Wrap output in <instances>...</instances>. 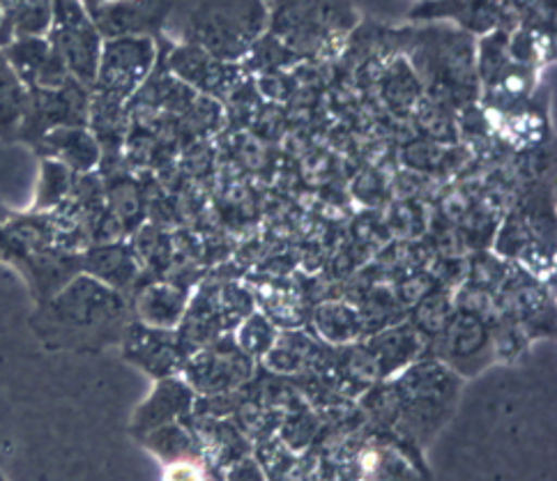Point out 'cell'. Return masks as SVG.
<instances>
[{
    "label": "cell",
    "mask_w": 557,
    "mask_h": 481,
    "mask_svg": "<svg viewBox=\"0 0 557 481\" xmlns=\"http://www.w3.org/2000/svg\"><path fill=\"white\" fill-rule=\"evenodd\" d=\"M129 320L127 295L78 272L39 303L30 328L47 350L99 353L121 344Z\"/></svg>",
    "instance_id": "cell-1"
},
{
    "label": "cell",
    "mask_w": 557,
    "mask_h": 481,
    "mask_svg": "<svg viewBox=\"0 0 557 481\" xmlns=\"http://www.w3.org/2000/svg\"><path fill=\"white\" fill-rule=\"evenodd\" d=\"M463 378L435 357H420L394 378L369 387L367 408L404 447L420 449L451 417Z\"/></svg>",
    "instance_id": "cell-2"
},
{
    "label": "cell",
    "mask_w": 557,
    "mask_h": 481,
    "mask_svg": "<svg viewBox=\"0 0 557 481\" xmlns=\"http://www.w3.org/2000/svg\"><path fill=\"white\" fill-rule=\"evenodd\" d=\"M399 37L417 82L437 102L466 107L480 97L476 37L443 22L401 30Z\"/></svg>",
    "instance_id": "cell-3"
},
{
    "label": "cell",
    "mask_w": 557,
    "mask_h": 481,
    "mask_svg": "<svg viewBox=\"0 0 557 481\" xmlns=\"http://www.w3.org/2000/svg\"><path fill=\"white\" fill-rule=\"evenodd\" d=\"M357 26L350 0H268V35L293 58L334 53Z\"/></svg>",
    "instance_id": "cell-4"
},
{
    "label": "cell",
    "mask_w": 557,
    "mask_h": 481,
    "mask_svg": "<svg viewBox=\"0 0 557 481\" xmlns=\"http://www.w3.org/2000/svg\"><path fill=\"white\" fill-rule=\"evenodd\" d=\"M268 33V0H198L185 26V45L222 63H243Z\"/></svg>",
    "instance_id": "cell-5"
},
{
    "label": "cell",
    "mask_w": 557,
    "mask_h": 481,
    "mask_svg": "<svg viewBox=\"0 0 557 481\" xmlns=\"http://www.w3.org/2000/svg\"><path fill=\"white\" fill-rule=\"evenodd\" d=\"M45 37L74 82L90 90L104 39L82 0H51V24Z\"/></svg>",
    "instance_id": "cell-6"
},
{
    "label": "cell",
    "mask_w": 557,
    "mask_h": 481,
    "mask_svg": "<svg viewBox=\"0 0 557 481\" xmlns=\"http://www.w3.org/2000/svg\"><path fill=\"white\" fill-rule=\"evenodd\" d=\"M157 63V42L152 37L104 39L90 92L111 102L125 104L144 88Z\"/></svg>",
    "instance_id": "cell-7"
},
{
    "label": "cell",
    "mask_w": 557,
    "mask_h": 481,
    "mask_svg": "<svg viewBox=\"0 0 557 481\" xmlns=\"http://www.w3.org/2000/svg\"><path fill=\"white\" fill-rule=\"evenodd\" d=\"M426 355L461 378L480 375L495 362L493 328L484 316L456 307L445 328L429 341Z\"/></svg>",
    "instance_id": "cell-8"
},
{
    "label": "cell",
    "mask_w": 557,
    "mask_h": 481,
    "mask_svg": "<svg viewBox=\"0 0 557 481\" xmlns=\"http://www.w3.org/2000/svg\"><path fill=\"white\" fill-rule=\"evenodd\" d=\"M408 16L412 22L451 24L472 37L513 33L521 26L519 0H420Z\"/></svg>",
    "instance_id": "cell-9"
},
{
    "label": "cell",
    "mask_w": 557,
    "mask_h": 481,
    "mask_svg": "<svg viewBox=\"0 0 557 481\" xmlns=\"http://www.w3.org/2000/svg\"><path fill=\"white\" fill-rule=\"evenodd\" d=\"M253 359L237 348L233 338H216L187 357L181 375L196 396H214L240 392L253 378Z\"/></svg>",
    "instance_id": "cell-10"
},
{
    "label": "cell",
    "mask_w": 557,
    "mask_h": 481,
    "mask_svg": "<svg viewBox=\"0 0 557 481\" xmlns=\"http://www.w3.org/2000/svg\"><path fill=\"white\" fill-rule=\"evenodd\" d=\"M123 359L136 369L148 373L152 380L181 375L187 357L191 355L183 344L177 330H159L129 320L123 336H121Z\"/></svg>",
    "instance_id": "cell-11"
},
{
    "label": "cell",
    "mask_w": 557,
    "mask_h": 481,
    "mask_svg": "<svg viewBox=\"0 0 557 481\" xmlns=\"http://www.w3.org/2000/svg\"><path fill=\"white\" fill-rule=\"evenodd\" d=\"M173 10L171 0H104L90 12L102 39L152 37L164 30Z\"/></svg>",
    "instance_id": "cell-12"
},
{
    "label": "cell",
    "mask_w": 557,
    "mask_h": 481,
    "mask_svg": "<svg viewBox=\"0 0 557 481\" xmlns=\"http://www.w3.org/2000/svg\"><path fill=\"white\" fill-rule=\"evenodd\" d=\"M8 63L28 90H55L74 78L47 37H22L3 47Z\"/></svg>",
    "instance_id": "cell-13"
},
{
    "label": "cell",
    "mask_w": 557,
    "mask_h": 481,
    "mask_svg": "<svg viewBox=\"0 0 557 481\" xmlns=\"http://www.w3.org/2000/svg\"><path fill=\"white\" fill-rule=\"evenodd\" d=\"M196 392L187 385L183 375H169L154 380L152 392L144 398L132 415L129 431L141 437L171 422H185L194 415Z\"/></svg>",
    "instance_id": "cell-14"
},
{
    "label": "cell",
    "mask_w": 557,
    "mask_h": 481,
    "mask_svg": "<svg viewBox=\"0 0 557 481\" xmlns=\"http://www.w3.org/2000/svg\"><path fill=\"white\" fill-rule=\"evenodd\" d=\"M362 344L373 357L377 373H381V383L394 378L420 357H426L429 353V338L412 323L389 325L371 334L369 338H362Z\"/></svg>",
    "instance_id": "cell-15"
},
{
    "label": "cell",
    "mask_w": 557,
    "mask_h": 481,
    "mask_svg": "<svg viewBox=\"0 0 557 481\" xmlns=\"http://www.w3.org/2000/svg\"><path fill=\"white\" fill-rule=\"evenodd\" d=\"M169 70L196 90L222 95L233 88V84L237 82V70L240 67L235 63H222V60L212 58L210 53L194 45H183L173 49L169 58Z\"/></svg>",
    "instance_id": "cell-16"
},
{
    "label": "cell",
    "mask_w": 557,
    "mask_h": 481,
    "mask_svg": "<svg viewBox=\"0 0 557 481\" xmlns=\"http://www.w3.org/2000/svg\"><path fill=\"white\" fill-rule=\"evenodd\" d=\"M78 272L97 279L117 293L129 295L141 276V263L127 245L104 243L78 256Z\"/></svg>",
    "instance_id": "cell-17"
},
{
    "label": "cell",
    "mask_w": 557,
    "mask_h": 481,
    "mask_svg": "<svg viewBox=\"0 0 557 481\" xmlns=\"http://www.w3.org/2000/svg\"><path fill=\"white\" fill-rule=\"evenodd\" d=\"M129 307L132 318L138 323L159 330H177L189 307V293L181 286L154 282L138 288Z\"/></svg>",
    "instance_id": "cell-18"
},
{
    "label": "cell",
    "mask_w": 557,
    "mask_h": 481,
    "mask_svg": "<svg viewBox=\"0 0 557 481\" xmlns=\"http://www.w3.org/2000/svg\"><path fill=\"white\" fill-rule=\"evenodd\" d=\"M401 443H387V440H371L357 452L355 466L362 481H422L417 468Z\"/></svg>",
    "instance_id": "cell-19"
},
{
    "label": "cell",
    "mask_w": 557,
    "mask_h": 481,
    "mask_svg": "<svg viewBox=\"0 0 557 481\" xmlns=\"http://www.w3.org/2000/svg\"><path fill=\"white\" fill-rule=\"evenodd\" d=\"M42 146L53 162H61L72 173H90L99 159L102 146L86 127H55L42 136Z\"/></svg>",
    "instance_id": "cell-20"
},
{
    "label": "cell",
    "mask_w": 557,
    "mask_h": 481,
    "mask_svg": "<svg viewBox=\"0 0 557 481\" xmlns=\"http://www.w3.org/2000/svg\"><path fill=\"white\" fill-rule=\"evenodd\" d=\"M313 328L318 338H323L327 346L344 348L364 338L367 318L357 307L334 299L313 311Z\"/></svg>",
    "instance_id": "cell-21"
},
{
    "label": "cell",
    "mask_w": 557,
    "mask_h": 481,
    "mask_svg": "<svg viewBox=\"0 0 557 481\" xmlns=\"http://www.w3.org/2000/svg\"><path fill=\"white\" fill-rule=\"evenodd\" d=\"M3 24L0 45H10L22 37H45L51 24V0H0Z\"/></svg>",
    "instance_id": "cell-22"
},
{
    "label": "cell",
    "mask_w": 557,
    "mask_h": 481,
    "mask_svg": "<svg viewBox=\"0 0 557 481\" xmlns=\"http://www.w3.org/2000/svg\"><path fill=\"white\" fill-rule=\"evenodd\" d=\"M28 107V88L18 82L5 53L0 51V136H16L18 132H24Z\"/></svg>",
    "instance_id": "cell-23"
},
{
    "label": "cell",
    "mask_w": 557,
    "mask_h": 481,
    "mask_svg": "<svg viewBox=\"0 0 557 481\" xmlns=\"http://www.w3.org/2000/svg\"><path fill=\"white\" fill-rule=\"evenodd\" d=\"M138 440H141V445L162 460L164 466L183 458H203L201 447H198V440L187 419L185 422H171V424L159 427Z\"/></svg>",
    "instance_id": "cell-24"
},
{
    "label": "cell",
    "mask_w": 557,
    "mask_h": 481,
    "mask_svg": "<svg viewBox=\"0 0 557 481\" xmlns=\"http://www.w3.org/2000/svg\"><path fill=\"white\" fill-rule=\"evenodd\" d=\"M318 355H321V348H318L313 336L302 332H286L276 336L274 346L263 359L274 373L290 375L307 369Z\"/></svg>",
    "instance_id": "cell-25"
},
{
    "label": "cell",
    "mask_w": 557,
    "mask_h": 481,
    "mask_svg": "<svg viewBox=\"0 0 557 481\" xmlns=\"http://www.w3.org/2000/svg\"><path fill=\"white\" fill-rule=\"evenodd\" d=\"M278 332L274 328L272 320L263 313L251 311L240 325H237L233 341L235 346L240 348L245 355H249L251 359H263L270 348L274 346Z\"/></svg>",
    "instance_id": "cell-26"
},
{
    "label": "cell",
    "mask_w": 557,
    "mask_h": 481,
    "mask_svg": "<svg viewBox=\"0 0 557 481\" xmlns=\"http://www.w3.org/2000/svg\"><path fill=\"white\" fill-rule=\"evenodd\" d=\"M72 180L74 173L53 159H45L42 175H39V189H37V210H49L61 206L63 200L72 194Z\"/></svg>",
    "instance_id": "cell-27"
},
{
    "label": "cell",
    "mask_w": 557,
    "mask_h": 481,
    "mask_svg": "<svg viewBox=\"0 0 557 481\" xmlns=\"http://www.w3.org/2000/svg\"><path fill=\"white\" fill-rule=\"evenodd\" d=\"M454 305L449 303L447 295H424L420 299V305H417L414 309V316H412V325L420 330L429 341L441 332L445 328V323L449 320V316L454 313Z\"/></svg>",
    "instance_id": "cell-28"
},
{
    "label": "cell",
    "mask_w": 557,
    "mask_h": 481,
    "mask_svg": "<svg viewBox=\"0 0 557 481\" xmlns=\"http://www.w3.org/2000/svg\"><path fill=\"white\" fill-rule=\"evenodd\" d=\"M109 210L117 226L123 231H132L138 224V217H141V198H138V189L132 183L121 180V183L109 189Z\"/></svg>",
    "instance_id": "cell-29"
},
{
    "label": "cell",
    "mask_w": 557,
    "mask_h": 481,
    "mask_svg": "<svg viewBox=\"0 0 557 481\" xmlns=\"http://www.w3.org/2000/svg\"><path fill=\"white\" fill-rule=\"evenodd\" d=\"M216 470L210 468L203 458H183L166 464L162 481H214Z\"/></svg>",
    "instance_id": "cell-30"
},
{
    "label": "cell",
    "mask_w": 557,
    "mask_h": 481,
    "mask_svg": "<svg viewBox=\"0 0 557 481\" xmlns=\"http://www.w3.org/2000/svg\"><path fill=\"white\" fill-rule=\"evenodd\" d=\"M224 481H268L261 466L256 464L251 456H243L240 460H235L226 468Z\"/></svg>",
    "instance_id": "cell-31"
},
{
    "label": "cell",
    "mask_w": 557,
    "mask_h": 481,
    "mask_svg": "<svg viewBox=\"0 0 557 481\" xmlns=\"http://www.w3.org/2000/svg\"><path fill=\"white\" fill-rule=\"evenodd\" d=\"M82 3H84L88 10H92V8H97V5H102L104 0H82Z\"/></svg>",
    "instance_id": "cell-32"
},
{
    "label": "cell",
    "mask_w": 557,
    "mask_h": 481,
    "mask_svg": "<svg viewBox=\"0 0 557 481\" xmlns=\"http://www.w3.org/2000/svg\"><path fill=\"white\" fill-rule=\"evenodd\" d=\"M0 481H8V479H5V474H3V472H0Z\"/></svg>",
    "instance_id": "cell-33"
},
{
    "label": "cell",
    "mask_w": 557,
    "mask_h": 481,
    "mask_svg": "<svg viewBox=\"0 0 557 481\" xmlns=\"http://www.w3.org/2000/svg\"><path fill=\"white\" fill-rule=\"evenodd\" d=\"M0 24H3V10H0Z\"/></svg>",
    "instance_id": "cell-34"
},
{
    "label": "cell",
    "mask_w": 557,
    "mask_h": 481,
    "mask_svg": "<svg viewBox=\"0 0 557 481\" xmlns=\"http://www.w3.org/2000/svg\"><path fill=\"white\" fill-rule=\"evenodd\" d=\"M39 481H47V479H45V477H42V479H39Z\"/></svg>",
    "instance_id": "cell-35"
}]
</instances>
